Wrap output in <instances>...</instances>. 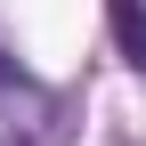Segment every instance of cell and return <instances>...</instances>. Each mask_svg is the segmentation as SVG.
Returning <instances> with one entry per match:
<instances>
[{
  "mask_svg": "<svg viewBox=\"0 0 146 146\" xmlns=\"http://www.w3.org/2000/svg\"><path fill=\"white\" fill-rule=\"evenodd\" d=\"M49 122H57V98H49L16 57H0V146H41Z\"/></svg>",
  "mask_w": 146,
  "mask_h": 146,
  "instance_id": "1",
  "label": "cell"
},
{
  "mask_svg": "<svg viewBox=\"0 0 146 146\" xmlns=\"http://www.w3.org/2000/svg\"><path fill=\"white\" fill-rule=\"evenodd\" d=\"M106 25H114L122 65H130V73H146V0H106Z\"/></svg>",
  "mask_w": 146,
  "mask_h": 146,
  "instance_id": "2",
  "label": "cell"
}]
</instances>
